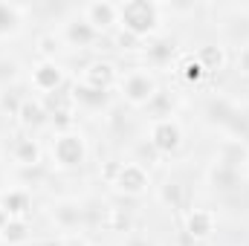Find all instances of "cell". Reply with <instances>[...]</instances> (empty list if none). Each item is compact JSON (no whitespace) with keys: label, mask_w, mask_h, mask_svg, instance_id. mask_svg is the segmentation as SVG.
Segmentation results:
<instances>
[{"label":"cell","mask_w":249,"mask_h":246,"mask_svg":"<svg viewBox=\"0 0 249 246\" xmlns=\"http://www.w3.org/2000/svg\"><path fill=\"white\" fill-rule=\"evenodd\" d=\"M162 26V6L154 0H124L119 3V29L136 35V38H151Z\"/></svg>","instance_id":"6da1fadb"},{"label":"cell","mask_w":249,"mask_h":246,"mask_svg":"<svg viewBox=\"0 0 249 246\" xmlns=\"http://www.w3.org/2000/svg\"><path fill=\"white\" fill-rule=\"evenodd\" d=\"M50 157H53V165L61 168V171H75L87 162L90 157V145H87V136L72 127V130H61L53 136L50 142Z\"/></svg>","instance_id":"7a4b0ae2"},{"label":"cell","mask_w":249,"mask_h":246,"mask_svg":"<svg viewBox=\"0 0 249 246\" xmlns=\"http://www.w3.org/2000/svg\"><path fill=\"white\" fill-rule=\"evenodd\" d=\"M119 96L130 107H148L160 96V81L148 67H130L119 78Z\"/></svg>","instance_id":"3957f363"},{"label":"cell","mask_w":249,"mask_h":246,"mask_svg":"<svg viewBox=\"0 0 249 246\" xmlns=\"http://www.w3.org/2000/svg\"><path fill=\"white\" fill-rule=\"evenodd\" d=\"M183 139H186L183 124L177 122L174 116H157V119L151 122V127H148V145H151L157 154H162V157L177 154V151L183 148Z\"/></svg>","instance_id":"277c9868"},{"label":"cell","mask_w":249,"mask_h":246,"mask_svg":"<svg viewBox=\"0 0 249 246\" xmlns=\"http://www.w3.org/2000/svg\"><path fill=\"white\" fill-rule=\"evenodd\" d=\"M110 185H113L119 194H124V197H142V194H148V188H151V174H148L145 165H139V162H119V168H116Z\"/></svg>","instance_id":"5b68a950"},{"label":"cell","mask_w":249,"mask_h":246,"mask_svg":"<svg viewBox=\"0 0 249 246\" xmlns=\"http://www.w3.org/2000/svg\"><path fill=\"white\" fill-rule=\"evenodd\" d=\"M119 78H122V70L110 58H93V61L84 64L81 70V84L93 87V90H102V93H110L113 87H119Z\"/></svg>","instance_id":"8992f818"},{"label":"cell","mask_w":249,"mask_h":246,"mask_svg":"<svg viewBox=\"0 0 249 246\" xmlns=\"http://www.w3.org/2000/svg\"><path fill=\"white\" fill-rule=\"evenodd\" d=\"M64 81H67V70L58 61H35L32 64V72H29V84L35 93L41 96H53L55 90H61Z\"/></svg>","instance_id":"52a82bcc"},{"label":"cell","mask_w":249,"mask_h":246,"mask_svg":"<svg viewBox=\"0 0 249 246\" xmlns=\"http://www.w3.org/2000/svg\"><path fill=\"white\" fill-rule=\"evenodd\" d=\"M99 35H107L119 26V3H110V0H93V3H84L81 12H78Z\"/></svg>","instance_id":"ba28073f"},{"label":"cell","mask_w":249,"mask_h":246,"mask_svg":"<svg viewBox=\"0 0 249 246\" xmlns=\"http://www.w3.org/2000/svg\"><path fill=\"white\" fill-rule=\"evenodd\" d=\"M9 157L18 168H41L44 162V148L35 136H18L9 145Z\"/></svg>","instance_id":"9c48e42d"},{"label":"cell","mask_w":249,"mask_h":246,"mask_svg":"<svg viewBox=\"0 0 249 246\" xmlns=\"http://www.w3.org/2000/svg\"><path fill=\"white\" fill-rule=\"evenodd\" d=\"M183 229H186V235L191 241H209L217 232V217H214L212 209H188Z\"/></svg>","instance_id":"30bf717a"},{"label":"cell","mask_w":249,"mask_h":246,"mask_svg":"<svg viewBox=\"0 0 249 246\" xmlns=\"http://www.w3.org/2000/svg\"><path fill=\"white\" fill-rule=\"evenodd\" d=\"M99 38H102V35H99L81 15H78V18H70L61 29V41L67 47H75V50H90Z\"/></svg>","instance_id":"8fae6325"},{"label":"cell","mask_w":249,"mask_h":246,"mask_svg":"<svg viewBox=\"0 0 249 246\" xmlns=\"http://www.w3.org/2000/svg\"><path fill=\"white\" fill-rule=\"evenodd\" d=\"M29 9L23 3H12V0H0V41L18 38L23 32Z\"/></svg>","instance_id":"7c38bea8"},{"label":"cell","mask_w":249,"mask_h":246,"mask_svg":"<svg viewBox=\"0 0 249 246\" xmlns=\"http://www.w3.org/2000/svg\"><path fill=\"white\" fill-rule=\"evenodd\" d=\"M15 119H18V124H20L23 130H35V127H41V124L50 122V110H47V105H44L41 99L23 96V102H20Z\"/></svg>","instance_id":"4fadbf2b"},{"label":"cell","mask_w":249,"mask_h":246,"mask_svg":"<svg viewBox=\"0 0 249 246\" xmlns=\"http://www.w3.org/2000/svg\"><path fill=\"white\" fill-rule=\"evenodd\" d=\"M0 209H3L9 217L29 220L32 197H29V191H26V188H3V191H0Z\"/></svg>","instance_id":"5bb4252c"},{"label":"cell","mask_w":249,"mask_h":246,"mask_svg":"<svg viewBox=\"0 0 249 246\" xmlns=\"http://www.w3.org/2000/svg\"><path fill=\"white\" fill-rule=\"evenodd\" d=\"M194 58H197V64H200V67L206 70V75H209V72H220V70H226V64H229V53H226L223 44H203V47H197Z\"/></svg>","instance_id":"9a60e30c"},{"label":"cell","mask_w":249,"mask_h":246,"mask_svg":"<svg viewBox=\"0 0 249 246\" xmlns=\"http://www.w3.org/2000/svg\"><path fill=\"white\" fill-rule=\"evenodd\" d=\"M32 238V229H29V220H20V217H9L3 226H0V244L6 246H23Z\"/></svg>","instance_id":"2e32d148"},{"label":"cell","mask_w":249,"mask_h":246,"mask_svg":"<svg viewBox=\"0 0 249 246\" xmlns=\"http://www.w3.org/2000/svg\"><path fill=\"white\" fill-rule=\"evenodd\" d=\"M61 47H64L61 35H55V32H41L38 41H35L38 61H55V55L61 53Z\"/></svg>","instance_id":"e0dca14e"},{"label":"cell","mask_w":249,"mask_h":246,"mask_svg":"<svg viewBox=\"0 0 249 246\" xmlns=\"http://www.w3.org/2000/svg\"><path fill=\"white\" fill-rule=\"evenodd\" d=\"M53 217L58 220L61 229H75V226L81 223V206L64 200V203H58V206H53Z\"/></svg>","instance_id":"ac0fdd59"},{"label":"cell","mask_w":249,"mask_h":246,"mask_svg":"<svg viewBox=\"0 0 249 246\" xmlns=\"http://www.w3.org/2000/svg\"><path fill=\"white\" fill-rule=\"evenodd\" d=\"M72 102H78V105H87V107H102L105 102H107V93H102V90H93V87H87V84H81V81H75V87H72Z\"/></svg>","instance_id":"d6986e66"},{"label":"cell","mask_w":249,"mask_h":246,"mask_svg":"<svg viewBox=\"0 0 249 246\" xmlns=\"http://www.w3.org/2000/svg\"><path fill=\"white\" fill-rule=\"evenodd\" d=\"M105 229L107 232H116V235H122V232H130V226H133V217L124 211V209H116V206H110L107 211H105Z\"/></svg>","instance_id":"ffe728a7"},{"label":"cell","mask_w":249,"mask_h":246,"mask_svg":"<svg viewBox=\"0 0 249 246\" xmlns=\"http://www.w3.org/2000/svg\"><path fill=\"white\" fill-rule=\"evenodd\" d=\"M209 183L214 185V188L229 191V188L238 185V171H235V168H226V165H220V162H214L212 171H209Z\"/></svg>","instance_id":"44dd1931"},{"label":"cell","mask_w":249,"mask_h":246,"mask_svg":"<svg viewBox=\"0 0 249 246\" xmlns=\"http://www.w3.org/2000/svg\"><path fill=\"white\" fill-rule=\"evenodd\" d=\"M180 75L186 78L188 84H200V81L206 78V70L197 64V58H194V55H188L186 61L180 64Z\"/></svg>","instance_id":"7402d4cb"},{"label":"cell","mask_w":249,"mask_h":246,"mask_svg":"<svg viewBox=\"0 0 249 246\" xmlns=\"http://www.w3.org/2000/svg\"><path fill=\"white\" fill-rule=\"evenodd\" d=\"M116 47H119V50H127V53H133V50L142 47V38H136V35H130V32H124V29H116Z\"/></svg>","instance_id":"603a6c76"},{"label":"cell","mask_w":249,"mask_h":246,"mask_svg":"<svg viewBox=\"0 0 249 246\" xmlns=\"http://www.w3.org/2000/svg\"><path fill=\"white\" fill-rule=\"evenodd\" d=\"M162 200L171 203L174 209H180V206H183V185H177V183L162 185Z\"/></svg>","instance_id":"cb8c5ba5"},{"label":"cell","mask_w":249,"mask_h":246,"mask_svg":"<svg viewBox=\"0 0 249 246\" xmlns=\"http://www.w3.org/2000/svg\"><path fill=\"white\" fill-rule=\"evenodd\" d=\"M235 70H238L244 78H249V41L247 44H241L238 53H235Z\"/></svg>","instance_id":"d4e9b609"},{"label":"cell","mask_w":249,"mask_h":246,"mask_svg":"<svg viewBox=\"0 0 249 246\" xmlns=\"http://www.w3.org/2000/svg\"><path fill=\"white\" fill-rule=\"evenodd\" d=\"M148 53H151V58H165L168 53L174 55V44L168 47V41H160V44H154V47H148Z\"/></svg>","instance_id":"484cf974"},{"label":"cell","mask_w":249,"mask_h":246,"mask_svg":"<svg viewBox=\"0 0 249 246\" xmlns=\"http://www.w3.org/2000/svg\"><path fill=\"white\" fill-rule=\"evenodd\" d=\"M124 246H157V244H154L151 238H142V235H136V238H130Z\"/></svg>","instance_id":"4316f807"},{"label":"cell","mask_w":249,"mask_h":246,"mask_svg":"<svg viewBox=\"0 0 249 246\" xmlns=\"http://www.w3.org/2000/svg\"><path fill=\"white\" fill-rule=\"evenodd\" d=\"M84 246H102V244H96V241H90V244H84Z\"/></svg>","instance_id":"83f0119b"},{"label":"cell","mask_w":249,"mask_h":246,"mask_svg":"<svg viewBox=\"0 0 249 246\" xmlns=\"http://www.w3.org/2000/svg\"><path fill=\"white\" fill-rule=\"evenodd\" d=\"M247 168H249V154H247Z\"/></svg>","instance_id":"f1b7e54d"},{"label":"cell","mask_w":249,"mask_h":246,"mask_svg":"<svg viewBox=\"0 0 249 246\" xmlns=\"http://www.w3.org/2000/svg\"><path fill=\"white\" fill-rule=\"evenodd\" d=\"M47 246H50V244H47Z\"/></svg>","instance_id":"f546056e"}]
</instances>
